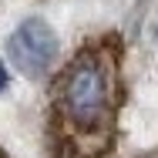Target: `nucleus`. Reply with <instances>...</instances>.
<instances>
[{
    "instance_id": "3",
    "label": "nucleus",
    "mask_w": 158,
    "mask_h": 158,
    "mask_svg": "<svg viewBox=\"0 0 158 158\" xmlns=\"http://www.w3.org/2000/svg\"><path fill=\"white\" fill-rule=\"evenodd\" d=\"M7 84H10V74H7V64L0 61V91H7Z\"/></svg>"
},
{
    "instance_id": "5",
    "label": "nucleus",
    "mask_w": 158,
    "mask_h": 158,
    "mask_svg": "<svg viewBox=\"0 0 158 158\" xmlns=\"http://www.w3.org/2000/svg\"><path fill=\"white\" fill-rule=\"evenodd\" d=\"M152 158H158V155H152Z\"/></svg>"
},
{
    "instance_id": "4",
    "label": "nucleus",
    "mask_w": 158,
    "mask_h": 158,
    "mask_svg": "<svg viewBox=\"0 0 158 158\" xmlns=\"http://www.w3.org/2000/svg\"><path fill=\"white\" fill-rule=\"evenodd\" d=\"M0 158H7V152H3V148H0Z\"/></svg>"
},
{
    "instance_id": "1",
    "label": "nucleus",
    "mask_w": 158,
    "mask_h": 158,
    "mask_svg": "<svg viewBox=\"0 0 158 158\" xmlns=\"http://www.w3.org/2000/svg\"><path fill=\"white\" fill-rule=\"evenodd\" d=\"M125 40L118 34L88 37L57 67L47 94L51 158H111L125 104Z\"/></svg>"
},
{
    "instance_id": "2",
    "label": "nucleus",
    "mask_w": 158,
    "mask_h": 158,
    "mask_svg": "<svg viewBox=\"0 0 158 158\" xmlns=\"http://www.w3.org/2000/svg\"><path fill=\"white\" fill-rule=\"evenodd\" d=\"M57 34L47 20L40 17H27L20 20L10 37H7V57L10 64L27 77V81H40L54 71V61H57Z\"/></svg>"
}]
</instances>
